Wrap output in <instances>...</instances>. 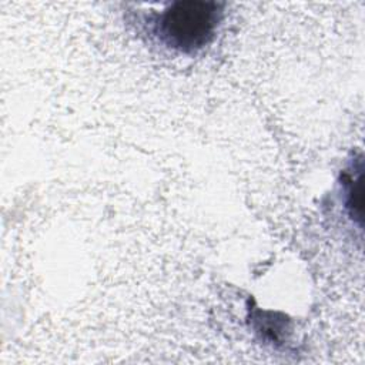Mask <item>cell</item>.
<instances>
[{"label":"cell","instance_id":"cell-1","mask_svg":"<svg viewBox=\"0 0 365 365\" xmlns=\"http://www.w3.org/2000/svg\"><path fill=\"white\" fill-rule=\"evenodd\" d=\"M222 7L217 1H174L155 16L154 34L165 47L194 54L212 41L222 20Z\"/></svg>","mask_w":365,"mask_h":365},{"label":"cell","instance_id":"cell-2","mask_svg":"<svg viewBox=\"0 0 365 365\" xmlns=\"http://www.w3.org/2000/svg\"><path fill=\"white\" fill-rule=\"evenodd\" d=\"M349 190H348V207L354 210V207L361 208V173L356 178H348ZM361 211V210H359Z\"/></svg>","mask_w":365,"mask_h":365}]
</instances>
